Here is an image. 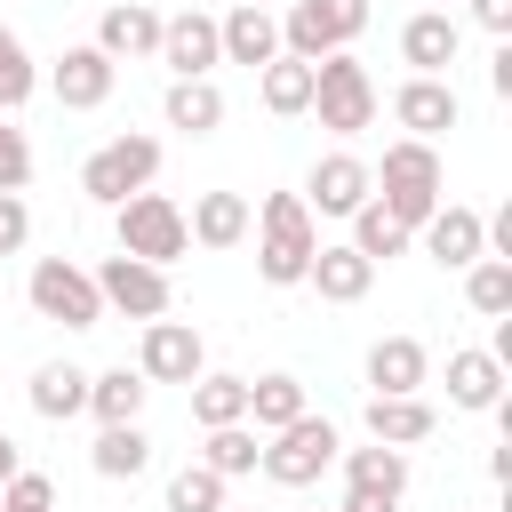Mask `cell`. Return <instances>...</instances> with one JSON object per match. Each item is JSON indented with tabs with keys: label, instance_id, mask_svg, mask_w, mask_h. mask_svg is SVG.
<instances>
[{
	"label": "cell",
	"instance_id": "obj_1",
	"mask_svg": "<svg viewBox=\"0 0 512 512\" xmlns=\"http://www.w3.org/2000/svg\"><path fill=\"white\" fill-rule=\"evenodd\" d=\"M248 232H256V272H264L272 288H296L304 264H312V248H320V224H312L304 192H272Z\"/></svg>",
	"mask_w": 512,
	"mask_h": 512
},
{
	"label": "cell",
	"instance_id": "obj_2",
	"mask_svg": "<svg viewBox=\"0 0 512 512\" xmlns=\"http://www.w3.org/2000/svg\"><path fill=\"white\" fill-rule=\"evenodd\" d=\"M368 176L384 184V192H376V208H384L392 224H408V232H416V224H424V216L448 200V192H440V152H432L424 136L384 144V168H368Z\"/></svg>",
	"mask_w": 512,
	"mask_h": 512
},
{
	"label": "cell",
	"instance_id": "obj_3",
	"mask_svg": "<svg viewBox=\"0 0 512 512\" xmlns=\"http://www.w3.org/2000/svg\"><path fill=\"white\" fill-rule=\"evenodd\" d=\"M112 232H120V256H144V264H176V256H192V232H184V208L168 200V192H128L120 208H112Z\"/></svg>",
	"mask_w": 512,
	"mask_h": 512
},
{
	"label": "cell",
	"instance_id": "obj_4",
	"mask_svg": "<svg viewBox=\"0 0 512 512\" xmlns=\"http://www.w3.org/2000/svg\"><path fill=\"white\" fill-rule=\"evenodd\" d=\"M376 80H368V64L360 56H320L312 64V112H320V128L328 136H360V128H376Z\"/></svg>",
	"mask_w": 512,
	"mask_h": 512
},
{
	"label": "cell",
	"instance_id": "obj_5",
	"mask_svg": "<svg viewBox=\"0 0 512 512\" xmlns=\"http://www.w3.org/2000/svg\"><path fill=\"white\" fill-rule=\"evenodd\" d=\"M336 448H344V432H336L328 416H312V408H304L296 424L264 432V456H256V464H264V480H272V488H312V480L336 464Z\"/></svg>",
	"mask_w": 512,
	"mask_h": 512
},
{
	"label": "cell",
	"instance_id": "obj_6",
	"mask_svg": "<svg viewBox=\"0 0 512 512\" xmlns=\"http://www.w3.org/2000/svg\"><path fill=\"white\" fill-rule=\"evenodd\" d=\"M160 176V136H112V144H96L88 160H80V192L96 200V208H120L128 192H144Z\"/></svg>",
	"mask_w": 512,
	"mask_h": 512
},
{
	"label": "cell",
	"instance_id": "obj_7",
	"mask_svg": "<svg viewBox=\"0 0 512 512\" xmlns=\"http://www.w3.org/2000/svg\"><path fill=\"white\" fill-rule=\"evenodd\" d=\"M360 32H368V0H288V16H280V48L304 64L352 48Z\"/></svg>",
	"mask_w": 512,
	"mask_h": 512
},
{
	"label": "cell",
	"instance_id": "obj_8",
	"mask_svg": "<svg viewBox=\"0 0 512 512\" xmlns=\"http://www.w3.org/2000/svg\"><path fill=\"white\" fill-rule=\"evenodd\" d=\"M32 312L40 320H64V328H96L104 320V296H96V272H80L72 256H40L32 280H24Z\"/></svg>",
	"mask_w": 512,
	"mask_h": 512
},
{
	"label": "cell",
	"instance_id": "obj_9",
	"mask_svg": "<svg viewBox=\"0 0 512 512\" xmlns=\"http://www.w3.org/2000/svg\"><path fill=\"white\" fill-rule=\"evenodd\" d=\"M208 368V344H200V328L192 320H144V344H136V376L144 384H192Z\"/></svg>",
	"mask_w": 512,
	"mask_h": 512
},
{
	"label": "cell",
	"instance_id": "obj_10",
	"mask_svg": "<svg viewBox=\"0 0 512 512\" xmlns=\"http://www.w3.org/2000/svg\"><path fill=\"white\" fill-rule=\"evenodd\" d=\"M96 296H104V312L160 320V312H168V272L144 264V256H104V264H96Z\"/></svg>",
	"mask_w": 512,
	"mask_h": 512
},
{
	"label": "cell",
	"instance_id": "obj_11",
	"mask_svg": "<svg viewBox=\"0 0 512 512\" xmlns=\"http://www.w3.org/2000/svg\"><path fill=\"white\" fill-rule=\"evenodd\" d=\"M416 232H424V256H432L440 272H464L472 256H488V216H480V208H464V200H440Z\"/></svg>",
	"mask_w": 512,
	"mask_h": 512
},
{
	"label": "cell",
	"instance_id": "obj_12",
	"mask_svg": "<svg viewBox=\"0 0 512 512\" xmlns=\"http://www.w3.org/2000/svg\"><path fill=\"white\" fill-rule=\"evenodd\" d=\"M160 64H168L176 80H208V72L224 64L216 16H200V8H184V16H160Z\"/></svg>",
	"mask_w": 512,
	"mask_h": 512
},
{
	"label": "cell",
	"instance_id": "obj_13",
	"mask_svg": "<svg viewBox=\"0 0 512 512\" xmlns=\"http://www.w3.org/2000/svg\"><path fill=\"white\" fill-rule=\"evenodd\" d=\"M112 80H120V64H112L96 40L64 48V56H56V72H48V88H56V104H64V112H96V104L112 96Z\"/></svg>",
	"mask_w": 512,
	"mask_h": 512
},
{
	"label": "cell",
	"instance_id": "obj_14",
	"mask_svg": "<svg viewBox=\"0 0 512 512\" xmlns=\"http://www.w3.org/2000/svg\"><path fill=\"white\" fill-rule=\"evenodd\" d=\"M456 112H464V104H456V88H448L440 72H408V80L392 88V120H400L408 136H424V144H432V136H448V128H456Z\"/></svg>",
	"mask_w": 512,
	"mask_h": 512
},
{
	"label": "cell",
	"instance_id": "obj_15",
	"mask_svg": "<svg viewBox=\"0 0 512 512\" xmlns=\"http://www.w3.org/2000/svg\"><path fill=\"white\" fill-rule=\"evenodd\" d=\"M368 192H376V176H368V160H352V152H328V160H312V176H304V208H312V216H352Z\"/></svg>",
	"mask_w": 512,
	"mask_h": 512
},
{
	"label": "cell",
	"instance_id": "obj_16",
	"mask_svg": "<svg viewBox=\"0 0 512 512\" xmlns=\"http://www.w3.org/2000/svg\"><path fill=\"white\" fill-rule=\"evenodd\" d=\"M456 48H464V24H456L448 8H416V16L400 24V64H408V72H440V80H448Z\"/></svg>",
	"mask_w": 512,
	"mask_h": 512
},
{
	"label": "cell",
	"instance_id": "obj_17",
	"mask_svg": "<svg viewBox=\"0 0 512 512\" xmlns=\"http://www.w3.org/2000/svg\"><path fill=\"white\" fill-rule=\"evenodd\" d=\"M96 48H104L112 64L160 56V8H144V0H112V8L96 16Z\"/></svg>",
	"mask_w": 512,
	"mask_h": 512
},
{
	"label": "cell",
	"instance_id": "obj_18",
	"mask_svg": "<svg viewBox=\"0 0 512 512\" xmlns=\"http://www.w3.org/2000/svg\"><path fill=\"white\" fill-rule=\"evenodd\" d=\"M216 40H224V64H248V72H264V64L280 56V16H272V8H248V0H232V16H216Z\"/></svg>",
	"mask_w": 512,
	"mask_h": 512
},
{
	"label": "cell",
	"instance_id": "obj_19",
	"mask_svg": "<svg viewBox=\"0 0 512 512\" xmlns=\"http://www.w3.org/2000/svg\"><path fill=\"white\" fill-rule=\"evenodd\" d=\"M304 280H312L328 304H360V296L376 288V264H368L352 240H320V248H312V264H304Z\"/></svg>",
	"mask_w": 512,
	"mask_h": 512
},
{
	"label": "cell",
	"instance_id": "obj_20",
	"mask_svg": "<svg viewBox=\"0 0 512 512\" xmlns=\"http://www.w3.org/2000/svg\"><path fill=\"white\" fill-rule=\"evenodd\" d=\"M448 408L496 416L504 408V360L496 352H448Z\"/></svg>",
	"mask_w": 512,
	"mask_h": 512
},
{
	"label": "cell",
	"instance_id": "obj_21",
	"mask_svg": "<svg viewBox=\"0 0 512 512\" xmlns=\"http://www.w3.org/2000/svg\"><path fill=\"white\" fill-rule=\"evenodd\" d=\"M432 400L424 392H368V440H384V448H416V440H432Z\"/></svg>",
	"mask_w": 512,
	"mask_h": 512
},
{
	"label": "cell",
	"instance_id": "obj_22",
	"mask_svg": "<svg viewBox=\"0 0 512 512\" xmlns=\"http://www.w3.org/2000/svg\"><path fill=\"white\" fill-rule=\"evenodd\" d=\"M24 400H32V416L72 424V416H88V368H72V360H40L32 384H24Z\"/></svg>",
	"mask_w": 512,
	"mask_h": 512
},
{
	"label": "cell",
	"instance_id": "obj_23",
	"mask_svg": "<svg viewBox=\"0 0 512 512\" xmlns=\"http://www.w3.org/2000/svg\"><path fill=\"white\" fill-rule=\"evenodd\" d=\"M432 376V352L416 336H376L368 344V392H424Z\"/></svg>",
	"mask_w": 512,
	"mask_h": 512
},
{
	"label": "cell",
	"instance_id": "obj_24",
	"mask_svg": "<svg viewBox=\"0 0 512 512\" xmlns=\"http://www.w3.org/2000/svg\"><path fill=\"white\" fill-rule=\"evenodd\" d=\"M248 224H256V208H248L240 192H200V200H192V216H184V232H192L200 248H240V240H248Z\"/></svg>",
	"mask_w": 512,
	"mask_h": 512
},
{
	"label": "cell",
	"instance_id": "obj_25",
	"mask_svg": "<svg viewBox=\"0 0 512 512\" xmlns=\"http://www.w3.org/2000/svg\"><path fill=\"white\" fill-rule=\"evenodd\" d=\"M160 120L184 128V136H216V128H224V96H216V80H168Z\"/></svg>",
	"mask_w": 512,
	"mask_h": 512
},
{
	"label": "cell",
	"instance_id": "obj_26",
	"mask_svg": "<svg viewBox=\"0 0 512 512\" xmlns=\"http://www.w3.org/2000/svg\"><path fill=\"white\" fill-rule=\"evenodd\" d=\"M336 456H344V488H384V496H408V448L368 440V448H336Z\"/></svg>",
	"mask_w": 512,
	"mask_h": 512
},
{
	"label": "cell",
	"instance_id": "obj_27",
	"mask_svg": "<svg viewBox=\"0 0 512 512\" xmlns=\"http://www.w3.org/2000/svg\"><path fill=\"white\" fill-rule=\"evenodd\" d=\"M144 392H152V384H144L136 368H104V376H88V416H96V424H136V416H144Z\"/></svg>",
	"mask_w": 512,
	"mask_h": 512
},
{
	"label": "cell",
	"instance_id": "obj_28",
	"mask_svg": "<svg viewBox=\"0 0 512 512\" xmlns=\"http://www.w3.org/2000/svg\"><path fill=\"white\" fill-rule=\"evenodd\" d=\"M296 416H304V384H296L288 368L248 376V424H256V432H280V424H296Z\"/></svg>",
	"mask_w": 512,
	"mask_h": 512
},
{
	"label": "cell",
	"instance_id": "obj_29",
	"mask_svg": "<svg viewBox=\"0 0 512 512\" xmlns=\"http://www.w3.org/2000/svg\"><path fill=\"white\" fill-rule=\"evenodd\" d=\"M256 80H264V112H280V120L312 112V64H304V56H288V48H280Z\"/></svg>",
	"mask_w": 512,
	"mask_h": 512
},
{
	"label": "cell",
	"instance_id": "obj_30",
	"mask_svg": "<svg viewBox=\"0 0 512 512\" xmlns=\"http://www.w3.org/2000/svg\"><path fill=\"white\" fill-rule=\"evenodd\" d=\"M184 392H192V424H200V432H208V424H240V416H248V376H208V368H200Z\"/></svg>",
	"mask_w": 512,
	"mask_h": 512
},
{
	"label": "cell",
	"instance_id": "obj_31",
	"mask_svg": "<svg viewBox=\"0 0 512 512\" xmlns=\"http://www.w3.org/2000/svg\"><path fill=\"white\" fill-rule=\"evenodd\" d=\"M88 464H96L104 480H136V472L152 464V440H144V424H104V432H96V448H88Z\"/></svg>",
	"mask_w": 512,
	"mask_h": 512
},
{
	"label": "cell",
	"instance_id": "obj_32",
	"mask_svg": "<svg viewBox=\"0 0 512 512\" xmlns=\"http://www.w3.org/2000/svg\"><path fill=\"white\" fill-rule=\"evenodd\" d=\"M256 456H264V432L240 416V424H208V448H200V464L208 472H224V480H240V472H256Z\"/></svg>",
	"mask_w": 512,
	"mask_h": 512
},
{
	"label": "cell",
	"instance_id": "obj_33",
	"mask_svg": "<svg viewBox=\"0 0 512 512\" xmlns=\"http://www.w3.org/2000/svg\"><path fill=\"white\" fill-rule=\"evenodd\" d=\"M408 240H416V232H408V224H392V216L376 208V192L352 208V248H360L368 264H392V256H408Z\"/></svg>",
	"mask_w": 512,
	"mask_h": 512
},
{
	"label": "cell",
	"instance_id": "obj_34",
	"mask_svg": "<svg viewBox=\"0 0 512 512\" xmlns=\"http://www.w3.org/2000/svg\"><path fill=\"white\" fill-rule=\"evenodd\" d=\"M464 296L480 320H504L512 312V256H472L464 264Z\"/></svg>",
	"mask_w": 512,
	"mask_h": 512
},
{
	"label": "cell",
	"instance_id": "obj_35",
	"mask_svg": "<svg viewBox=\"0 0 512 512\" xmlns=\"http://www.w3.org/2000/svg\"><path fill=\"white\" fill-rule=\"evenodd\" d=\"M32 88H40V64H32V48L0 24V112H24Z\"/></svg>",
	"mask_w": 512,
	"mask_h": 512
},
{
	"label": "cell",
	"instance_id": "obj_36",
	"mask_svg": "<svg viewBox=\"0 0 512 512\" xmlns=\"http://www.w3.org/2000/svg\"><path fill=\"white\" fill-rule=\"evenodd\" d=\"M224 472H208V464H184L176 480H168V512H224Z\"/></svg>",
	"mask_w": 512,
	"mask_h": 512
},
{
	"label": "cell",
	"instance_id": "obj_37",
	"mask_svg": "<svg viewBox=\"0 0 512 512\" xmlns=\"http://www.w3.org/2000/svg\"><path fill=\"white\" fill-rule=\"evenodd\" d=\"M0 512H56V480H48V472H16V480H0Z\"/></svg>",
	"mask_w": 512,
	"mask_h": 512
},
{
	"label": "cell",
	"instance_id": "obj_38",
	"mask_svg": "<svg viewBox=\"0 0 512 512\" xmlns=\"http://www.w3.org/2000/svg\"><path fill=\"white\" fill-rule=\"evenodd\" d=\"M32 184V144L24 128H0V192H24Z\"/></svg>",
	"mask_w": 512,
	"mask_h": 512
},
{
	"label": "cell",
	"instance_id": "obj_39",
	"mask_svg": "<svg viewBox=\"0 0 512 512\" xmlns=\"http://www.w3.org/2000/svg\"><path fill=\"white\" fill-rule=\"evenodd\" d=\"M32 240V208H24V192H0V256H16Z\"/></svg>",
	"mask_w": 512,
	"mask_h": 512
},
{
	"label": "cell",
	"instance_id": "obj_40",
	"mask_svg": "<svg viewBox=\"0 0 512 512\" xmlns=\"http://www.w3.org/2000/svg\"><path fill=\"white\" fill-rule=\"evenodd\" d=\"M472 24L504 40V32H512V0H472Z\"/></svg>",
	"mask_w": 512,
	"mask_h": 512
},
{
	"label": "cell",
	"instance_id": "obj_41",
	"mask_svg": "<svg viewBox=\"0 0 512 512\" xmlns=\"http://www.w3.org/2000/svg\"><path fill=\"white\" fill-rule=\"evenodd\" d=\"M336 512H400V496H384V488H344Z\"/></svg>",
	"mask_w": 512,
	"mask_h": 512
},
{
	"label": "cell",
	"instance_id": "obj_42",
	"mask_svg": "<svg viewBox=\"0 0 512 512\" xmlns=\"http://www.w3.org/2000/svg\"><path fill=\"white\" fill-rule=\"evenodd\" d=\"M488 88L512 96V40H496V56H488Z\"/></svg>",
	"mask_w": 512,
	"mask_h": 512
},
{
	"label": "cell",
	"instance_id": "obj_43",
	"mask_svg": "<svg viewBox=\"0 0 512 512\" xmlns=\"http://www.w3.org/2000/svg\"><path fill=\"white\" fill-rule=\"evenodd\" d=\"M16 472H24V456H16V440L0 432V480H16Z\"/></svg>",
	"mask_w": 512,
	"mask_h": 512
},
{
	"label": "cell",
	"instance_id": "obj_44",
	"mask_svg": "<svg viewBox=\"0 0 512 512\" xmlns=\"http://www.w3.org/2000/svg\"><path fill=\"white\" fill-rule=\"evenodd\" d=\"M424 8H448V0H424Z\"/></svg>",
	"mask_w": 512,
	"mask_h": 512
},
{
	"label": "cell",
	"instance_id": "obj_45",
	"mask_svg": "<svg viewBox=\"0 0 512 512\" xmlns=\"http://www.w3.org/2000/svg\"><path fill=\"white\" fill-rule=\"evenodd\" d=\"M248 8H272V0H248Z\"/></svg>",
	"mask_w": 512,
	"mask_h": 512
},
{
	"label": "cell",
	"instance_id": "obj_46",
	"mask_svg": "<svg viewBox=\"0 0 512 512\" xmlns=\"http://www.w3.org/2000/svg\"><path fill=\"white\" fill-rule=\"evenodd\" d=\"M224 512H232V504H224Z\"/></svg>",
	"mask_w": 512,
	"mask_h": 512
}]
</instances>
